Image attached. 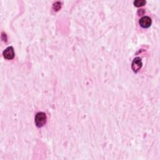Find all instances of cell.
Masks as SVG:
<instances>
[{"label":"cell","instance_id":"7a4b0ae2","mask_svg":"<svg viewBox=\"0 0 160 160\" xmlns=\"http://www.w3.org/2000/svg\"><path fill=\"white\" fill-rule=\"evenodd\" d=\"M142 65L143 63L141 62V59L139 57H136L133 60L132 62L131 68L135 73H137L141 68Z\"/></svg>","mask_w":160,"mask_h":160},{"label":"cell","instance_id":"8992f818","mask_svg":"<svg viewBox=\"0 0 160 160\" xmlns=\"http://www.w3.org/2000/svg\"><path fill=\"white\" fill-rule=\"evenodd\" d=\"M61 8H62V3L60 2H56L53 5V10L56 11H58V10H60V9H61Z\"/></svg>","mask_w":160,"mask_h":160},{"label":"cell","instance_id":"6da1fadb","mask_svg":"<svg viewBox=\"0 0 160 160\" xmlns=\"http://www.w3.org/2000/svg\"><path fill=\"white\" fill-rule=\"evenodd\" d=\"M46 115L43 112H39L36 113L35 116V124L37 127L41 128L43 127L46 123Z\"/></svg>","mask_w":160,"mask_h":160},{"label":"cell","instance_id":"3957f363","mask_svg":"<svg viewBox=\"0 0 160 160\" xmlns=\"http://www.w3.org/2000/svg\"><path fill=\"white\" fill-rule=\"evenodd\" d=\"M3 57L5 59L7 60H12L15 57V51L14 49L12 46L8 47L3 53Z\"/></svg>","mask_w":160,"mask_h":160},{"label":"cell","instance_id":"5b68a950","mask_svg":"<svg viewBox=\"0 0 160 160\" xmlns=\"http://www.w3.org/2000/svg\"><path fill=\"white\" fill-rule=\"evenodd\" d=\"M146 3V2L144 0H136L134 2V5L136 7H140L145 5Z\"/></svg>","mask_w":160,"mask_h":160},{"label":"cell","instance_id":"277c9868","mask_svg":"<svg viewBox=\"0 0 160 160\" xmlns=\"http://www.w3.org/2000/svg\"><path fill=\"white\" fill-rule=\"evenodd\" d=\"M139 24L143 28H148L152 24V20L148 16H143L139 20Z\"/></svg>","mask_w":160,"mask_h":160}]
</instances>
